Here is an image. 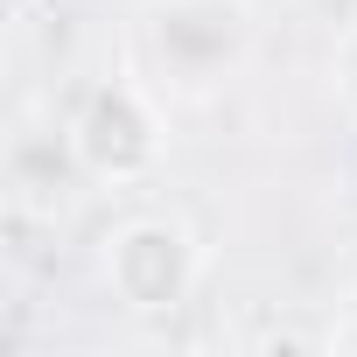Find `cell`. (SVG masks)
Wrapping results in <instances>:
<instances>
[{"label":"cell","instance_id":"cell-5","mask_svg":"<svg viewBox=\"0 0 357 357\" xmlns=\"http://www.w3.org/2000/svg\"><path fill=\"white\" fill-rule=\"evenodd\" d=\"M329 91H336V98H343V112L357 119V22L329 43Z\"/></svg>","mask_w":357,"mask_h":357},{"label":"cell","instance_id":"cell-4","mask_svg":"<svg viewBox=\"0 0 357 357\" xmlns=\"http://www.w3.org/2000/svg\"><path fill=\"white\" fill-rule=\"evenodd\" d=\"M0 183H8V211H15L22 225H56V218L77 204V190L91 183V175H84V161H77L63 119H56V126H50V119H22V126L8 133Z\"/></svg>","mask_w":357,"mask_h":357},{"label":"cell","instance_id":"cell-2","mask_svg":"<svg viewBox=\"0 0 357 357\" xmlns=\"http://www.w3.org/2000/svg\"><path fill=\"white\" fill-rule=\"evenodd\" d=\"M98 287L112 308L161 322L183 315L204 287V238L183 211H133L98 238Z\"/></svg>","mask_w":357,"mask_h":357},{"label":"cell","instance_id":"cell-6","mask_svg":"<svg viewBox=\"0 0 357 357\" xmlns=\"http://www.w3.org/2000/svg\"><path fill=\"white\" fill-rule=\"evenodd\" d=\"M322 343H329V350H350V357H357V287H350V294H343V308L329 315Z\"/></svg>","mask_w":357,"mask_h":357},{"label":"cell","instance_id":"cell-1","mask_svg":"<svg viewBox=\"0 0 357 357\" xmlns=\"http://www.w3.org/2000/svg\"><path fill=\"white\" fill-rule=\"evenodd\" d=\"M259 22L245 0H140L126 22V70L168 105H211L252 63Z\"/></svg>","mask_w":357,"mask_h":357},{"label":"cell","instance_id":"cell-3","mask_svg":"<svg viewBox=\"0 0 357 357\" xmlns=\"http://www.w3.org/2000/svg\"><path fill=\"white\" fill-rule=\"evenodd\" d=\"M63 126L98 190H140L168 161V98L154 84H140L133 70L91 77L77 91V105L63 112Z\"/></svg>","mask_w":357,"mask_h":357}]
</instances>
